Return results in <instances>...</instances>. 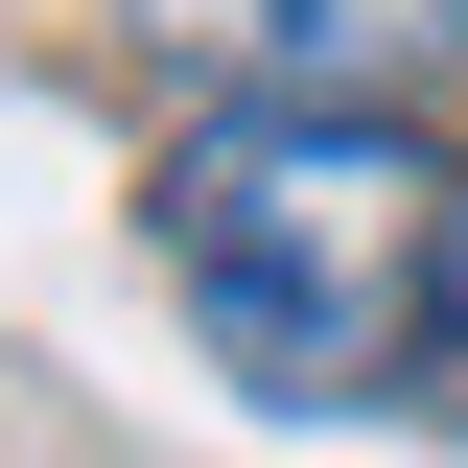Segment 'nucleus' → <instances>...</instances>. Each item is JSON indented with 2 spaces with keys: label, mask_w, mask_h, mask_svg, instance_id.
Segmentation results:
<instances>
[{
  "label": "nucleus",
  "mask_w": 468,
  "mask_h": 468,
  "mask_svg": "<svg viewBox=\"0 0 468 468\" xmlns=\"http://www.w3.org/2000/svg\"><path fill=\"white\" fill-rule=\"evenodd\" d=\"M141 48H187L211 94H304V117H399L421 70H468V0H117Z\"/></svg>",
  "instance_id": "obj_2"
},
{
  "label": "nucleus",
  "mask_w": 468,
  "mask_h": 468,
  "mask_svg": "<svg viewBox=\"0 0 468 468\" xmlns=\"http://www.w3.org/2000/svg\"><path fill=\"white\" fill-rule=\"evenodd\" d=\"M399 399H421V421L468 445V234H445V304H421V375H399Z\"/></svg>",
  "instance_id": "obj_3"
},
{
  "label": "nucleus",
  "mask_w": 468,
  "mask_h": 468,
  "mask_svg": "<svg viewBox=\"0 0 468 468\" xmlns=\"http://www.w3.org/2000/svg\"><path fill=\"white\" fill-rule=\"evenodd\" d=\"M445 234H468V187H445L421 117L211 94V117L165 141V282H187V328H211V375L282 399V421H351V399L421 375Z\"/></svg>",
  "instance_id": "obj_1"
}]
</instances>
